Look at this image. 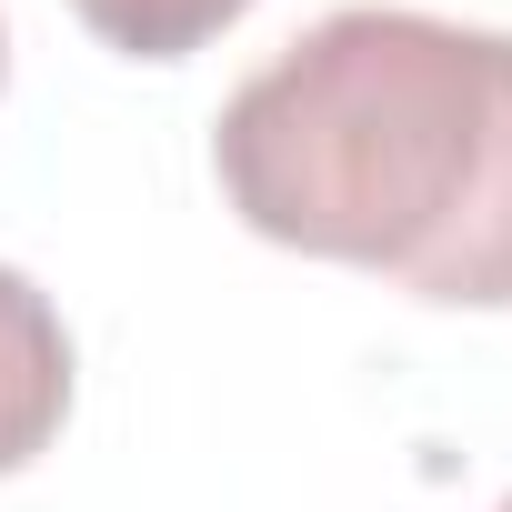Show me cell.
<instances>
[{
  "label": "cell",
  "instance_id": "6da1fadb",
  "mask_svg": "<svg viewBox=\"0 0 512 512\" xmlns=\"http://www.w3.org/2000/svg\"><path fill=\"white\" fill-rule=\"evenodd\" d=\"M211 171L302 262L512 312V31L372 0L332 11L221 101Z\"/></svg>",
  "mask_w": 512,
  "mask_h": 512
},
{
  "label": "cell",
  "instance_id": "7a4b0ae2",
  "mask_svg": "<svg viewBox=\"0 0 512 512\" xmlns=\"http://www.w3.org/2000/svg\"><path fill=\"white\" fill-rule=\"evenodd\" d=\"M61 412H71V332L31 272L0 262V472L41 462Z\"/></svg>",
  "mask_w": 512,
  "mask_h": 512
},
{
  "label": "cell",
  "instance_id": "3957f363",
  "mask_svg": "<svg viewBox=\"0 0 512 512\" xmlns=\"http://www.w3.org/2000/svg\"><path fill=\"white\" fill-rule=\"evenodd\" d=\"M81 31L111 41L121 61H191L201 41H221L251 0H71Z\"/></svg>",
  "mask_w": 512,
  "mask_h": 512
},
{
  "label": "cell",
  "instance_id": "277c9868",
  "mask_svg": "<svg viewBox=\"0 0 512 512\" xmlns=\"http://www.w3.org/2000/svg\"><path fill=\"white\" fill-rule=\"evenodd\" d=\"M0 71H11V41H0Z\"/></svg>",
  "mask_w": 512,
  "mask_h": 512
},
{
  "label": "cell",
  "instance_id": "5b68a950",
  "mask_svg": "<svg viewBox=\"0 0 512 512\" xmlns=\"http://www.w3.org/2000/svg\"><path fill=\"white\" fill-rule=\"evenodd\" d=\"M502 512H512V502H502Z\"/></svg>",
  "mask_w": 512,
  "mask_h": 512
}]
</instances>
